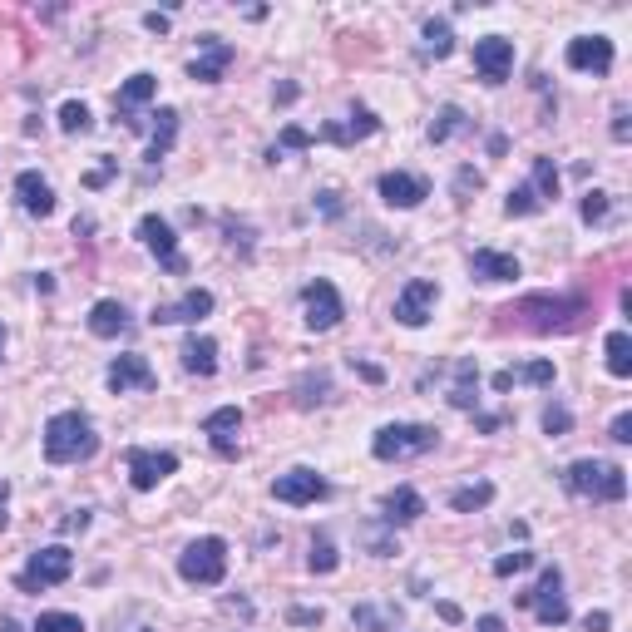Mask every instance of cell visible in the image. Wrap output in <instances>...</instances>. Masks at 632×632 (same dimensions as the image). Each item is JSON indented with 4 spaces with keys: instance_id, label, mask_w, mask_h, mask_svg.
<instances>
[{
    "instance_id": "1",
    "label": "cell",
    "mask_w": 632,
    "mask_h": 632,
    "mask_svg": "<svg viewBox=\"0 0 632 632\" xmlns=\"http://www.w3.org/2000/svg\"><path fill=\"white\" fill-rule=\"evenodd\" d=\"M94 450H99V435H94L89 415H79V410L50 415V425H45V460L50 465H84V460H94Z\"/></svg>"
},
{
    "instance_id": "2",
    "label": "cell",
    "mask_w": 632,
    "mask_h": 632,
    "mask_svg": "<svg viewBox=\"0 0 632 632\" xmlns=\"http://www.w3.org/2000/svg\"><path fill=\"white\" fill-rule=\"evenodd\" d=\"M568 494L578 499H593V504H618L628 494V470L623 465H608V460H573L563 470Z\"/></svg>"
},
{
    "instance_id": "3",
    "label": "cell",
    "mask_w": 632,
    "mask_h": 632,
    "mask_svg": "<svg viewBox=\"0 0 632 632\" xmlns=\"http://www.w3.org/2000/svg\"><path fill=\"white\" fill-rule=\"evenodd\" d=\"M223 573H228V544L218 534L193 539L188 549L178 553V578L193 583V588H213V583H223Z\"/></svg>"
},
{
    "instance_id": "4",
    "label": "cell",
    "mask_w": 632,
    "mask_h": 632,
    "mask_svg": "<svg viewBox=\"0 0 632 632\" xmlns=\"http://www.w3.org/2000/svg\"><path fill=\"white\" fill-rule=\"evenodd\" d=\"M435 440H440V430H435V425H410V420H395V425H381V430H376L371 455L391 465V460H410V455L435 450Z\"/></svg>"
},
{
    "instance_id": "5",
    "label": "cell",
    "mask_w": 632,
    "mask_h": 632,
    "mask_svg": "<svg viewBox=\"0 0 632 632\" xmlns=\"http://www.w3.org/2000/svg\"><path fill=\"white\" fill-rule=\"evenodd\" d=\"M583 312H588V307H583L578 297H524L509 316H524L529 331H568V326H578Z\"/></svg>"
},
{
    "instance_id": "6",
    "label": "cell",
    "mask_w": 632,
    "mask_h": 632,
    "mask_svg": "<svg viewBox=\"0 0 632 632\" xmlns=\"http://www.w3.org/2000/svg\"><path fill=\"white\" fill-rule=\"evenodd\" d=\"M519 608H534V618H539L544 628H563V623H568V603H563V573H558L553 563L539 573L534 593H519Z\"/></svg>"
},
{
    "instance_id": "7",
    "label": "cell",
    "mask_w": 632,
    "mask_h": 632,
    "mask_svg": "<svg viewBox=\"0 0 632 632\" xmlns=\"http://www.w3.org/2000/svg\"><path fill=\"white\" fill-rule=\"evenodd\" d=\"M70 573H75V553L65 549V544H50V549L30 553V563H25V573H20V588H25V593H40V588L65 583Z\"/></svg>"
},
{
    "instance_id": "8",
    "label": "cell",
    "mask_w": 632,
    "mask_h": 632,
    "mask_svg": "<svg viewBox=\"0 0 632 632\" xmlns=\"http://www.w3.org/2000/svg\"><path fill=\"white\" fill-rule=\"evenodd\" d=\"M435 302H440V287H435L430 277H415V282H405L400 297H395V321H400V326H425V321L435 316Z\"/></svg>"
},
{
    "instance_id": "9",
    "label": "cell",
    "mask_w": 632,
    "mask_h": 632,
    "mask_svg": "<svg viewBox=\"0 0 632 632\" xmlns=\"http://www.w3.org/2000/svg\"><path fill=\"white\" fill-rule=\"evenodd\" d=\"M563 60H568V70H583V75L603 79L613 70V40L608 35H578V40H568Z\"/></svg>"
},
{
    "instance_id": "10",
    "label": "cell",
    "mask_w": 632,
    "mask_h": 632,
    "mask_svg": "<svg viewBox=\"0 0 632 632\" xmlns=\"http://www.w3.org/2000/svg\"><path fill=\"white\" fill-rule=\"evenodd\" d=\"M124 460H129V484H134L139 494L158 489L168 474L178 470V455H173V450H129Z\"/></svg>"
},
{
    "instance_id": "11",
    "label": "cell",
    "mask_w": 632,
    "mask_h": 632,
    "mask_svg": "<svg viewBox=\"0 0 632 632\" xmlns=\"http://www.w3.org/2000/svg\"><path fill=\"white\" fill-rule=\"evenodd\" d=\"M474 70H479L484 84H504L509 70H514V40H504V35L474 40Z\"/></svg>"
},
{
    "instance_id": "12",
    "label": "cell",
    "mask_w": 632,
    "mask_h": 632,
    "mask_svg": "<svg viewBox=\"0 0 632 632\" xmlns=\"http://www.w3.org/2000/svg\"><path fill=\"white\" fill-rule=\"evenodd\" d=\"M302 307H307V326H312V331H331V326L346 316L341 297H336V287H331L326 277L307 282V292H302Z\"/></svg>"
},
{
    "instance_id": "13",
    "label": "cell",
    "mask_w": 632,
    "mask_h": 632,
    "mask_svg": "<svg viewBox=\"0 0 632 632\" xmlns=\"http://www.w3.org/2000/svg\"><path fill=\"white\" fill-rule=\"evenodd\" d=\"M154 386H158L154 366H149L139 351H129V356H114V361H109V391H114V395H124V391H154Z\"/></svg>"
},
{
    "instance_id": "14",
    "label": "cell",
    "mask_w": 632,
    "mask_h": 632,
    "mask_svg": "<svg viewBox=\"0 0 632 632\" xmlns=\"http://www.w3.org/2000/svg\"><path fill=\"white\" fill-rule=\"evenodd\" d=\"M326 479L316 470H287L277 474V484H272V494L282 499V504H316V499H326Z\"/></svg>"
},
{
    "instance_id": "15",
    "label": "cell",
    "mask_w": 632,
    "mask_h": 632,
    "mask_svg": "<svg viewBox=\"0 0 632 632\" xmlns=\"http://www.w3.org/2000/svg\"><path fill=\"white\" fill-rule=\"evenodd\" d=\"M139 242L154 252V257L163 262V267H168V272H173V277L183 272V257H178V237H173V228H168L158 213H149V218L139 223Z\"/></svg>"
},
{
    "instance_id": "16",
    "label": "cell",
    "mask_w": 632,
    "mask_h": 632,
    "mask_svg": "<svg viewBox=\"0 0 632 632\" xmlns=\"http://www.w3.org/2000/svg\"><path fill=\"white\" fill-rule=\"evenodd\" d=\"M213 312V292L208 287H188L178 302H168V307H154V326H173V321H203V316Z\"/></svg>"
},
{
    "instance_id": "17",
    "label": "cell",
    "mask_w": 632,
    "mask_h": 632,
    "mask_svg": "<svg viewBox=\"0 0 632 632\" xmlns=\"http://www.w3.org/2000/svg\"><path fill=\"white\" fill-rule=\"evenodd\" d=\"M198 45H203V55H198V60L188 65V75L198 79V84H218V79H223V70L233 65L237 50L228 45V40H218V35H203Z\"/></svg>"
},
{
    "instance_id": "18",
    "label": "cell",
    "mask_w": 632,
    "mask_h": 632,
    "mask_svg": "<svg viewBox=\"0 0 632 632\" xmlns=\"http://www.w3.org/2000/svg\"><path fill=\"white\" fill-rule=\"evenodd\" d=\"M376 188H381V198H386L391 208H420V203L430 198V183L415 178V173H400V168H395V173H381Z\"/></svg>"
},
{
    "instance_id": "19",
    "label": "cell",
    "mask_w": 632,
    "mask_h": 632,
    "mask_svg": "<svg viewBox=\"0 0 632 632\" xmlns=\"http://www.w3.org/2000/svg\"><path fill=\"white\" fill-rule=\"evenodd\" d=\"M15 198H20V208H25L30 218H50V213H55V188H50L35 168H25V173L15 178Z\"/></svg>"
},
{
    "instance_id": "20",
    "label": "cell",
    "mask_w": 632,
    "mask_h": 632,
    "mask_svg": "<svg viewBox=\"0 0 632 632\" xmlns=\"http://www.w3.org/2000/svg\"><path fill=\"white\" fill-rule=\"evenodd\" d=\"M470 272L479 282H514L519 277V257L514 252H494V247H479L470 257Z\"/></svg>"
},
{
    "instance_id": "21",
    "label": "cell",
    "mask_w": 632,
    "mask_h": 632,
    "mask_svg": "<svg viewBox=\"0 0 632 632\" xmlns=\"http://www.w3.org/2000/svg\"><path fill=\"white\" fill-rule=\"evenodd\" d=\"M237 430H242V410H237V405H223V410H213V415L203 420V435H213V450H218L223 460L237 455V445H233Z\"/></svg>"
},
{
    "instance_id": "22",
    "label": "cell",
    "mask_w": 632,
    "mask_h": 632,
    "mask_svg": "<svg viewBox=\"0 0 632 632\" xmlns=\"http://www.w3.org/2000/svg\"><path fill=\"white\" fill-rule=\"evenodd\" d=\"M376 129H381V119H376L371 109H351V119H346V124H326L321 139H326V144H361V139H371Z\"/></svg>"
},
{
    "instance_id": "23",
    "label": "cell",
    "mask_w": 632,
    "mask_h": 632,
    "mask_svg": "<svg viewBox=\"0 0 632 632\" xmlns=\"http://www.w3.org/2000/svg\"><path fill=\"white\" fill-rule=\"evenodd\" d=\"M183 371H193V376H213V371H218V341L193 331V336L183 341Z\"/></svg>"
},
{
    "instance_id": "24",
    "label": "cell",
    "mask_w": 632,
    "mask_h": 632,
    "mask_svg": "<svg viewBox=\"0 0 632 632\" xmlns=\"http://www.w3.org/2000/svg\"><path fill=\"white\" fill-rule=\"evenodd\" d=\"M89 331H94V336H104V341L124 336V331H129V307H124V302H94V312H89Z\"/></svg>"
},
{
    "instance_id": "25",
    "label": "cell",
    "mask_w": 632,
    "mask_h": 632,
    "mask_svg": "<svg viewBox=\"0 0 632 632\" xmlns=\"http://www.w3.org/2000/svg\"><path fill=\"white\" fill-rule=\"evenodd\" d=\"M158 94V79L154 75H129L124 79V89H119V114H124V124L134 129V109L139 104H149Z\"/></svg>"
},
{
    "instance_id": "26",
    "label": "cell",
    "mask_w": 632,
    "mask_h": 632,
    "mask_svg": "<svg viewBox=\"0 0 632 632\" xmlns=\"http://www.w3.org/2000/svg\"><path fill=\"white\" fill-rule=\"evenodd\" d=\"M425 514V499L415 494V489H395V494H386V524H415Z\"/></svg>"
},
{
    "instance_id": "27",
    "label": "cell",
    "mask_w": 632,
    "mask_h": 632,
    "mask_svg": "<svg viewBox=\"0 0 632 632\" xmlns=\"http://www.w3.org/2000/svg\"><path fill=\"white\" fill-rule=\"evenodd\" d=\"M603 351H608V371H613L618 381H628L632 376V336L628 331H608V346H603Z\"/></svg>"
},
{
    "instance_id": "28",
    "label": "cell",
    "mask_w": 632,
    "mask_h": 632,
    "mask_svg": "<svg viewBox=\"0 0 632 632\" xmlns=\"http://www.w3.org/2000/svg\"><path fill=\"white\" fill-rule=\"evenodd\" d=\"M173 134H178V109H158L154 114V139H149V158H163L173 149Z\"/></svg>"
},
{
    "instance_id": "29",
    "label": "cell",
    "mask_w": 632,
    "mask_h": 632,
    "mask_svg": "<svg viewBox=\"0 0 632 632\" xmlns=\"http://www.w3.org/2000/svg\"><path fill=\"white\" fill-rule=\"evenodd\" d=\"M460 129H470L465 109H460V104H445V109L435 114V124H430V144H445V139H455Z\"/></svg>"
},
{
    "instance_id": "30",
    "label": "cell",
    "mask_w": 632,
    "mask_h": 632,
    "mask_svg": "<svg viewBox=\"0 0 632 632\" xmlns=\"http://www.w3.org/2000/svg\"><path fill=\"white\" fill-rule=\"evenodd\" d=\"M539 208H544V198H539V193H534L529 183L509 188V198H504V213H509V218H534Z\"/></svg>"
},
{
    "instance_id": "31",
    "label": "cell",
    "mask_w": 632,
    "mask_h": 632,
    "mask_svg": "<svg viewBox=\"0 0 632 632\" xmlns=\"http://www.w3.org/2000/svg\"><path fill=\"white\" fill-rule=\"evenodd\" d=\"M489 499H494V484H465V489L450 494V509H455V514H474V509H484Z\"/></svg>"
},
{
    "instance_id": "32",
    "label": "cell",
    "mask_w": 632,
    "mask_h": 632,
    "mask_svg": "<svg viewBox=\"0 0 632 632\" xmlns=\"http://www.w3.org/2000/svg\"><path fill=\"white\" fill-rule=\"evenodd\" d=\"M450 50H455V35H450V25H445V20H425V55L445 60Z\"/></svg>"
},
{
    "instance_id": "33",
    "label": "cell",
    "mask_w": 632,
    "mask_h": 632,
    "mask_svg": "<svg viewBox=\"0 0 632 632\" xmlns=\"http://www.w3.org/2000/svg\"><path fill=\"white\" fill-rule=\"evenodd\" d=\"M553 361H524V366H509V381L519 386V381H529V386H553Z\"/></svg>"
},
{
    "instance_id": "34",
    "label": "cell",
    "mask_w": 632,
    "mask_h": 632,
    "mask_svg": "<svg viewBox=\"0 0 632 632\" xmlns=\"http://www.w3.org/2000/svg\"><path fill=\"white\" fill-rule=\"evenodd\" d=\"M544 203L558 198V168H553V158H534V183H529Z\"/></svg>"
},
{
    "instance_id": "35",
    "label": "cell",
    "mask_w": 632,
    "mask_h": 632,
    "mask_svg": "<svg viewBox=\"0 0 632 632\" xmlns=\"http://www.w3.org/2000/svg\"><path fill=\"white\" fill-rule=\"evenodd\" d=\"M307 563H312V573H336L341 553H336V544H331L326 534H316V539H312V558H307Z\"/></svg>"
},
{
    "instance_id": "36",
    "label": "cell",
    "mask_w": 632,
    "mask_h": 632,
    "mask_svg": "<svg viewBox=\"0 0 632 632\" xmlns=\"http://www.w3.org/2000/svg\"><path fill=\"white\" fill-rule=\"evenodd\" d=\"M312 144H316V139L307 134V129H302V124H287V129H282V139L267 149V158L277 163V158H282V149H312Z\"/></svg>"
},
{
    "instance_id": "37",
    "label": "cell",
    "mask_w": 632,
    "mask_h": 632,
    "mask_svg": "<svg viewBox=\"0 0 632 632\" xmlns=\"http://www.w3.org/2000/svg\"><path fill=\"white\" fill-rule=\"evenodd\" d=\"M60 129H65V134H84V129H89V104H79V99L60 104Z\"/></svg>"
},
{
    "instance_id": "38",
    "label": "cell",
    "mask_w": 632,
    "mask_h": 632,
    "mask_svg": "<svg viewBox=\"0 0 632 632\" xmlns=\"http://www.w3.org/2000/svg\"><path fill=\"white\" fill-rule=\"evenodd\" d=\"M35 632H84V623H79L75 613H40Z\"/></svg>"
},
{
    "instance_id": "39",
    "label": "cell",
    "mask_w": 632,
    "mask_h": 632,
    "mask_svg": "<svg viewBox=\"0 0 632 632\" xmlns=\"http://www.w3.org/2000/svg\"><path fill=\"white\" fill-rule=\"evenodd\" d=\"M524 568H534V553H529V549L494 558V573H499V578H509V573H524Z\"/></svg>"
},
{
    "instance_id": "40",
    "label": "cell",
    "mask_w": 632,
    "mask_h": 632,
    "mask_svg": "<svg viewBox=\"0 0 632 632\" xmlns=\"http://www.w3.org/2000/svg\"><path fill=\"white\" fill-rule=\"evenodd\" d=\"M608 208H613V198L593 188V193L583 198V223H603V218H608Z\"/></svg>"
},
{
    "instance_id": "41",
    "label": "cell",
    "mask_w": 632,
    "mask_h": 632,
    "mask_svg": "<svg viewBox=\"0 0 632 632\" xmlns=\"http://www.w3.org/2000/svg\"><path fill=\"white\" fill-rule=\"evenodd\" d=\"M544 430H549V435H568V430H573L568 405H549V410H544Z\"/></svg>"
},
{
    "instance_id": "42",
    "label": "cell",
    "mask_w": 632,
    "mask_h": 632,
    "mask_svg": "<svg viewBox=\"0 0 632 632\" xmlns=\"http://www.w3.org/2000/svg\"><path fill=\"white\" fill-rule=\"evenodd\" d=\"M287 623H292V628H321V608H292Z\"/></svg>"
},
{
    "instance_id": "43",
    "label": "cell",
    "mask_w": 632,
    "mask_h": 632,
    "mask_svg": "<svg viewBox=\"0 0 632 632\" xmlns=\"http://www.w3.org/2000/svg\"><path fill=\"white\" fill-rule=\"evenodd\" d=\"M608 435H613L618 445H628V440H632V415H628V410H623V415H613V430H608Z\"/></svg>"
},
{
    "instance_id": "44",
    "label": "cell",
    "mask_w": 632,
    "mask_h": 632,
    "mask_svg": "<svg viewBox=\"0 0 632 632\" xmlns=\"http://www.w3.org/2000/svg\"><path fill=\"white\" fill-rule=\"evenodd\" d=\"M628 104H618V109H613V139H618V144H628Z\"/></svg>"
},
{
    "instance_id": "45",
    "label": "cell",
    "mask_w": 632,
    "mask_h": 632,
    "mask_svg": "<svg viewBox=\"0 0 632 632\" xmlns=\"http://www.w3.org/2000/svg\"><path fill=\"white\" fill-rule=\"evenodd\" d=\"M114 168H119V163H114V158H109V163H104V168H94V173H89V178H84V183H89V188H104V183H109V178H114Z\"/></svg>"
},
{
    "instance_id": "46",
    "label": "cell",
    "mask_w": 632,
    "mask_h": 632,
    "mask_svg": "<svg viewBox=\"0 0 632 632\" xmlns=\"http://www.w3.org/2000/svg\"><path fill=\"white\" fill-rule=\"evenodd\" d=\"M583 628H588V632H608V628H613V618L598 608V613H588V618H583Z\"/></svg>"
},
{
    "instance_id": "47",
    "label": "cell",
    "mask_w": 632,
    "mask_h": 632,
    "mask_svg": "<svg viewBox=\"0 0 632 632\" xmlns=\"http://www.w3.org/2000/svg\"><path fill=\"white\" fill-rule=\"evenodd\" d=\"M321 213H326V218H341V193L326 188V193H321Z\"/></svg>"
},
{
    "instance_id": "48",
    "label": "cell",
    "mask_w": 632,
    "mask_h": 632,
    "mask_svg": "<svg viewBox=\"0 0 632 632\" xmlns=\"http://www.w3.org/2000/svg\"><path fill=\"white\" fill-rule=\"evenodd\" d=\"M470 188H479V173H474V168H465V173L455 178V193H470Z\"/></svg>"
},
{
    "instance_id": "49",
    "label": "cell",
    "mask_w": 632,
    "mask_h": 632,
    "mask_svg": "<svg viewBox=\"0 0 632 632\" xmlns=\"http://www.w3.org/2000/svg\"><path fill=\"white\" fill-rule=\"evenodd\" d=\"M474 632H504V618H494V613H484V618L474 623Z\"/></svg>"
},
{
    "instance_id": "50",
    "label": "cell",
    "mask_w": 632,
    "mask_h": 632,
    "mask_svg": "<svg viewBox=\"0 0 632 632\" xmlns=\"http://www.w3.org/2000/svg\"><path fill=\"white\" fill-rule=\"evenodd\" d=\"M89 524V509H75L70 519H65V534H75V529H84Z\"/></svg>"
},
{
    "instance_id": "51",
    "label": "cell",
    "mask_w": 632,
    "mask_h": 632,
    "mask_svg": "<svg viewBox=\"0 0 632 632\" xmlns=\"http://www.w3.org/2000/svg\"><path fill=\"white\" fill-rule=\"evenodd\" d=\"M474 425H479V430H484V435H489V430H499V425H504V415H479V420H474Z\"/></svg>"
},
{
    "instance_id": "52",
    "label": "cell",
    "mask_w": 632,
    "mask_h": 632,
    "mask_svg": "<svg viewBox=\"0 0 632 632\" xmlns=\"http://www.w3.org/2000/svg\"><path fill=\"white\" fill-rule=\"evenodd\" d=\"M144 25H149V30H154V35H163V30H168V15H144Z\"/></svg>"
},
{
    "instance_id": "53",
    "label": "cell",
    "mask_w": 632,
    "mask_h": 632,
    "mask_svg": "<svg viewBox=\"0 0 632 632\" xmlns=\"http://www.w3.org/2000/svg\"><path fill=\"white\" fill-rule=\"evenodd\" d=\"M0 632H20V628H15V623H10V618H5V623H0Z\"/></svg>"
},
{
    "instance_id": "54",
    "label": "cell",
    "mask_w": 632,
    "mask_h": 632,
    "mask_svg": "<svg viewBox=\"0 0 632 632\" xmlns=\"http://www.w3.org/2000/svg\"><path fill=\"white\" fill-rule=\"evenodd\" d=\"M5 494H10V484H5V479H0V504H5Z\"/></svg>"
},
{
    "instance_id": "55",
    "label": "cell",
    "mask_w": 632,
    "mask_h": 632,
    "mask_svg": "<svg viewBox=\"0 0 632 632\" xmlns=\"http://www.w3.org/2000/svg\"><path fill=\"white\" fill-rule=\"evenodd\" d=\"M0 351H5V326H0Z\"/></svg>"
}]
</instances>
